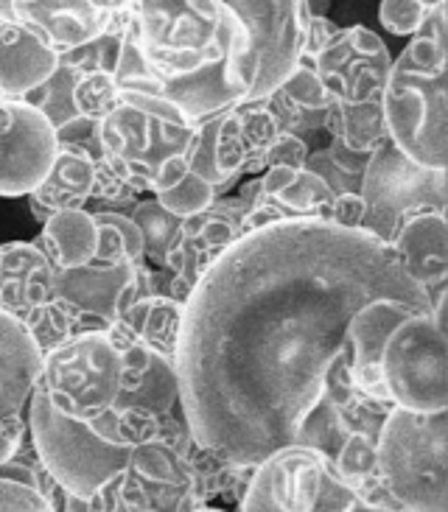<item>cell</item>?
Wrapping results in <instances>:
<instances>
[{
    "instance_id": "obj_1",
    "label": "cell",
    "mask_w": 448,
    "mask_h": 512,
    "mask_svg": "<svg viewBox=\"0 0 448 512\" xmlns=\"http://www.w3.org/2000/svg\"><path fill=\"white\" fill-rule=\"evenodd\" d=\"M381 297L432 311L390 244L367 230L278 222L238 238L182 314L180 406L196 440L244 465L297 443L350 317Z\"/></svg>"
},
{
    "instance_id": "obj_2",
    "label": "cell",
    "mask_w": 448,
    "mask_h": 512,
    "mask_svg": "<svg viewBox=\"0 0 448 512\" xmlns=\"http://www.w3.org/2000/svg\"><path fill=\"white\" fill-rule=\"evenodd\" d=\"M112 79L126 104L171 124H199L202 118L250 96L252 84L258 79V54L252 48L250 31L238 20L233 40L216 62L188 73H166L143 56L135 26L129 20Z\"/></svg>"
},
{
    "instance_id": "obj_3",
    "label": "cell",
    "mask_w": 448,
    "mask_h": 512,
    "mask_svg": "<svg viewBox=\"0 0 448 512\" xmlns=\"http://www.w3.org/2000/svg\"><path fill=\"white\" fill-rule=\"evenodd\" d=\"M381 110L387 135L406 157L426 168L448 166V42L412 37L392 59Z\"/></svg>"
},
{
    "instance_id": "obj_4",
    "label": "cell",
    "mask_w": 448,
    "mask_h": 512,
    "mask_svg": "<svg viewBox=\"0 0 448 512\" xmlns=\"http://www.w3.org/2000/svg\"><path fill=\"white\" fill-rule=\"evenodd\" d=\"M378 473L404 512L448 510V409L392 406L378 431Z\"/></svg>"
},
{
    "instance_id": "obj_5",
    "label": "cell",
    "mask_w": 448,
    "mask_h": 512,
    "mask_svg": "<svg viewBox=\"0 0 448 512\" xmlns=\"http://www.w3.org/2000/svg\"><path fill=\"white\" fill-rule=\"evenodd\" d=\"M28 437L45 471L54 476L70 496L87 501L124 471L132 445L115 443L104 417L76 420L56 412L40 387L28 401Z\"/></svg>"
},
{
    "instance_id": "obj_6",
    "label": "cell",
    "mask_w": 448,
    "mask_h": 512,
    "mask_svg": "<svg viewBox=\"0 0 448 512\" xmlns=\"http://www.w3.org/2000/svg\"><path fill=\"white\" fill-rule=\"evenodd\" d=\"M143 56L166 73H188L227 51L238 17L222 0H132Z\"/></svg>"
},
{
    "instance_id": "obj_7",
    "label": "cell",
    "mask_w": 448,
    "mask_h": 512,
    "mask_svg": "<svg viewBox=\"0 0 448 512\" xmlns=\"http://www.w3.org/2000/svg\"><path fill=\"white\" fill-rule=\"evenodd\" d=\"M244 512H356L359 499L322 451L303 443L280 445L252 471Z\"/></svg>"
},
{
    "instance_id": "obj_8",
    "label": "cell",
    "mask_w": 448,
    "mask_h": 512,
    "mask_svg": "<svg viewBox=\"0 0 448 512\" xmlns=\"http://www.w3.org/2000/svg\"><path fill=\"white\" fill-rule=\"evenodd\" d=\"M280 135L278 121L261 98H247L196 124L188 166L213 185L216 196L230 194L244 177L266 171V152Z\"/></svg>"
},
{
    "instance_id": "obj_9",
    "label": "cell",
    "mask_w": 448,
    "mask_h": 512,
    "mask_svg": "<svg viewBox=\"0 0 448 512\" xmlns=\"http://www.w3.org/2000/svg\"><path fill=\"white\" fill-rule=\"evenodd\" d=\"M124 361L107 331H84L70 336L42 356L37 387L56 412L93 420L110 412L121 395Z\"/></svg>"
},
{
    "instance_id": "obj_10",
    "label": "cell",
    "mask_w": 448,
    "mask_h": 512,
    "mask_svg": "<svg viewBox=\"0 0 448 512\" xmlns=\"http://www.w3.org/2000/svg\"><path fill=\"white\" fill-rule=\"evenodd\" d=\"M381 375L395 406L409 412L448 409L446 311L406 314L384 342Z\"/></svg>"
},
{
    "instance_id": "obj_11",
    "label": "cell",
    "mask_w": 448,
    "mask_h": 512,
    "mask_svg": "<svg viewBox=\"0 0 448 512\" xmlns=\"http://www.w3.org/2000/svg\"><path fill=\"white\" fill-rule=\"evenodd\" d=\"M359 194L367 208L362 230L390 244L409 216L426 210L446 213L448 174L446 168L420 166L387 138L370 154Z\"/></svg>"
},
{
    "instance_id": "obj_12",
    "label": "cell",
    "mask_w": 448,
    "mask_h": 512,
    "mask_svg": "<svg viewBox=\"0 0 448 512\" xmlns=\"http://www.w3.org/2000/svg\"><path fill=\"white\" fill-rule=\"evenodd\" d=\"M96 512H196L208 510L199 499L188 459L160 437L132 448L124 471L98 487L90 499Z\"/></svg>"
},
{
    "instance_id": "obj_13",
    "label": "cell",
    "mask_w": 448,
    "mask_h": 512,
    "mask_svg": "<svg viewBox=\"0 0 448 512\" xmlns=\"http://www.w3.org/2000/svg\"><path fill=\"white\" fill-rule=\"evenodd\" d=\"M98 138L104 157L121 168L143 196L152 191L154 174L168 157L191 152L196 124H171L121 98V104L98 121Z\"/></svg>"
},
{
    "instance_id": "obj_14",
    "label": "cell",
    "mask_w": 448,
    "mask_h": 512,
    "mask_svg": "<svg viewBox=\"0 0 448 512\" xmlns=\"http://www.w3.org/2000/svg\"><path fill=\"white\" fill-rule=\"evenodd\" d=\"M54 126L28 101L0 104V196H28L54 166Z\"/></svg>"
},
{
    "instance_id": "obj_15",
    "label": "cell",
    "mask_w": 448,
    "mask_h": 512,
    "mask_svg": "<svg viewBox=\"0 0 448 512\" xmlns=\"http://www.w3.org/2000/svg\"><path fill=\"white\" fill-rule=\"evenodd\" d=\"M222 3L250 31L252 48L258 54V79L247 98L272 93L300 59L303 28L297 20V0H222Z\"/></svg>"
},
{
    "instance_id": "obj_16",
    "label": "cell",
    "mask_w": 448,
    "mask_h": 512,
    "mask_svg": "<svg viewBox=\"0 0 448 512\" xmlns=\"http://www.w3.org/2000/svg\"><path fill=\"white\" fill-rule=\"evenodd\" d=\"M40 370L37 342L20 319L0 308V465L28 437V401Z\"/></svg>"
},
{
    "instance_id": "obj_17",
    "label": "cell",
    "mask_w": 448,
    "mask_h": 512,
    "mask_svg": "<svg viewBox=\"0 0 448 512\" xmlns=\"http://www.w3.org/2000/svg\"><path fill=\"white\" fill-rule=\"evenodd\" d=\"M244 213H247L244 199H238L236 194H224L216 196L208 208H202L194 216H185L168 247L163 266L194 291L210 266L244 236L241 233Z\"/></svg>"
},
{
    "instance_id": "obj_18",
    "label": "cell",
    "mask_w": 448,
    "mask_h": 512,
    "mask_svg": "<svg viewBox=\"0 0 448 512\" xmlns=\"http://www.w3.org/2000/svg\"><path fill=\"white\" fill-rule=\"evenodd\" d=\"M331 101L370 96L384 90L392 56L387 42L367 26H342L334 40L311 59Z\"/></svg>"
},
{
    "instance_id": "obj_19",
    "label": "cell",
    "mask_w": 448,
    "mask_h": 512,
    "mask_svg": "<svg viewBox=\"0 0 448 512\" xmlns=\"http://www.w3.org/2000/svg\"><path fill=\"white\" fill-rule=\"evenodd\" d=\"M334 191L314 171L292 166L266 168L261 188L244 219L241 233L261 230L278 222H331Z\"/></svg>"
},
{
    "instance_id": "obj_20",
    "label": "cell",
    "mask_w": 448,
    "mask_h": 512,
    "mask_svg": "<svg viewBox=\"0 0 448 512\" xmlns=\"http://www.w3.org/2000/svg\"><path fill=\"white\" fill-rule=\"evenodd\" d=\"M404 272L432 300V314L446 311L448 294V222L443 210L409 216L390 241Z\"/></svg>"
},
{
    "instance_id": "obj_21",
    "label": "cell",
    "mask_w": 448,
    "mask_h": 512,
    "mask_svg": "<svg viewBox=\"0 0 448 512\" xmlns=\"http://www.w3.org/2000/svg\"><path fill=\"white\" fill-rule=\"evenodd\" d=\"M412 311H420L404 300L381 297L364 303L348 322V373L350 384L373 401L392 403L384 375H381V350L392 328Z\"/></svg>"
},
{
    "instance_id": "obj_22",
    "label": "cell",
    "mask_w": 448,
    "mask_h": 512,
    "mask_svg": "<svg viewBox=\"0 0 448 512\" xmlns=\"http://www.w3.org/2000/svg\"><path fill=\"white\" fill-rule=\"evenodd\" d=\"M12 6L14 20L59 54L104 34L112 14L90 0H12Z\"/></svg>"
},
{
    "instance_id": "obj_23",
    "label": "cell",
    "mask_w": 448,
    "mask_h": 512,
    "mask_svg": "<svg viewBox=\"0 0 448 512\" xmlns=\"http://www.w3.org/2000/svg\"><path fill=\"white\" fill-rule=\"evenodd\" d=\"M135 266L90 261L76 269H56V294L73 308H79L90 331H107L118 311L121 291L129 277L135 275Z\"/></svg>"
},
{
    "instance_id": "obj_24",
    "label": "cell",
    "mask_w": 448,
    "mask_h": 512,
    "mask_svg": "<svg viewBox=\"0 0 448 512\" xmlns=\"http://www.w3.org/2000/svg\"><path fill=\"white\" fill-rule=\"evenodd\" d=\"M56 294V269L34 241L0 247V308L23 319Z\"/></svg>"
},
{
    "instance_id": "obj_25",
    "label": "cell",
    "mask_w": 448,
    "mask_h": 512,
    "mask_svg": "<svg viewBox=\"0 0 448 512\" xmlns=\"http://www.w3.org/2000/svg\"><path fill=\"white\" fill-rule=\"evenodd\" d=\"M261 101L278 121L280 132H292L300 138L322 132L325 112L331 107V96L325 84L320 82L311 59H303V56L297 59L292 73L272 93L261 96Z\"/></svg>"
},
{
    "instance_id": "obj_26",
    "label": "cell",
    "mask_w": 448,
    "mask_h": 512,
    "mask_svg": "<svg viewBox=\"0 0 448 512\" xmlns=\"http://www.w3.org/2000/svg\"><path fill=\"white\" fill-rule=\"evenodd\" d=\"M56 68L59 51L17 20H0V90L6 101H23Z\"/></svg>"
},
{
    "instance_id": "obj_27",
    "label": "cell",
    "mask_w": 448,
    "mask_h": 512,
    "mask_svg": "<svg viewBox=\"0 0 448 512\" xmlns=\"http://www.w3.org/2000/svg\"><path fill=\"white\" fill-rule=\"evenodd\" d=\"M93 174H96V160L90 154L79 146L59 143L51 171L28 194V210L37 224L42 227L56 210L87 208L93 194Z\"/></svg>"
},
{
    "instance_id": "obj_28",
    "label": "cell",
    "mask_w": 448,
    "mask_h": 512,
    "mask_svg": "<svg viewBox=\"0 0 448 512\" xmlns=\"http://www.w3.org/2000/svg\"><path fill=\"white\" fill-rule=\"evenodd\" d=\"M182 314H185V303L174 300L171 294L154 291V294H146V297L126 305L112 325H121L138 339L140 345H146L152 353L177 364Z\"/></svg>"
},
{
    "instance_id": "obj_29",
    "label": "cell",
    "mask_w": 448,
    "mask_h": 512,
    "mask_svg": "<svg viewBox=\"0 0 448 512\" xmlns=\"http://www.w3.org/2000/svg\"><path fill=\"white\" fill-rule=\"evenodd\" d=\"M331 462H334L336 476L356 493L359 510L404 512L401 504L392 499V493L381 482L376 437L353 431V434H348L342 440V445H339V451H336Z\"/></svg>"
},
{
    "instance_id": "obj_30",
    "label": "cell",
    "mask_w": 448,
    "mask_h": 512,
    "mask_svg": "<svg viewBox=\"0 0 448 512\" xmlns=\"http://www.w3.org/2000/svg\"><path fill=\"white\" fill-rule=\"evenodd\" d=\"M96 241L98 230L93 213L87 208H73L56 210L54 216L42 224V233L34 244L54 263V269H76L93 261Z\"/></svg>"
},
{
    "instance_id": "obj_31",
    "label": "cell",
    "mask_w": 448,
    "mask_h": 512,
    "mask_svg": "<svg viewBox=\"0 0 448 512\" xmlns=\"http://www.w3.org/2000/svg\"><path fill=\"white\" fill-rule=\"evenodd\" d=\"M322 132H328V138L342 140L353 152H376L378 146L390 138L387 124H384V110H381V90L370 96L331 101Z\"/></svg>"
},
{
    "instance_id": "obj_32",
    "label": "cell",
    "mask_w": 448,
    "mask_h": 512,
    "mask_svg": "<svg viewBox=\"0 0 448 512\" xmlns=\"http://www.w3.org/2000/svg\"><path fill=\"white\" fill-rule=\"evenodd\" d=\"M112 406L121 409H138L146 415L163 417L180 406V378H177V364L152 353L149 364L140 373L124 375L121 381V395Z\"/></svg>"
},
{
    "instance_id": "obj_33",
    "label": "cell",
    "mask_w": 448,
    "mask_h": 512,
    "mask_svg": "<svg viewBox=\"0 0 448 512\" xmlns=\"http://www.w3.org/2000/svg\"><path fill=\"white\" fill-rule=\"evenodd\" d=\"M149 194L180 219L194 216L216 199L213 185L202 180L194 168L188 166V154H174L157 168Z\"/></svg>"
},
{
    "instance_id": "obj_34",
    "label": "cell",
    "mask_w": 448,
    "mask_h": 512,
    "mask_svg": "<svg viewBox=\"0 0 448 512\" xmlns=\"http://www.w3.org/2000/svg\"><path fill=\"white\" fill-rule=\"evenodd\" d=\"M370 154L353 152L342 140L331 138L325 149H311L303 166L325 180V185L336 194H359L362 188L364 168Z\"/></svg>"
},
{
    "instance_id": "obj_35",
    "label": "cell",
    "mask_w": 448,
    "mask_h": 512,
    "mask_svg": "<svg viewBox=\"0 0 448 512\" xmlns=\"http://www.w3.org/2000/svg\"><path fill=\"white\" fill-rule=\"evenodd\" d=\"M20 322L26 325V331L31 333V339L37 342L42 356H45L48 350H54V347L62 345V342H68L70 336L90 331V325H87V319L79 314V308H73V305H70L68 300H62L59 294L48 297V300L37 305L34 311H28Z\"/></svg>"
},
{
    "instance_id": "obj_36",
    "label": "cell",
    "mask_w": 448,
    "mask_h": 512,
    "mask_svg": "<svg viewBox=\"0 0 448 512\" xmlns=\"http://www.w3.org/2000/svg\"><path fill=\"white\" fill-rule=\"evenodd\" d=\"M98 230L96 263H146L143 255V238L138 224L132 222L121 210H96L93 213Z\"/></svg>"
},
{
    "instance_id": "obj_37",
    "label": "cell",
    "mask_w": 448,
    "mask_h": 512,
    "mask_svg": "<svg viewBox=\"0 0 448 512\" xmlns=\"http://www.w3.org/2000/svg\"><path fill=\"white\" fill-rule=\"evenodd\" d=\"M126 216L132 222L138 224L140 238H143V255H146V263L160 269L166 263V252L171 247V241L180 230V216H174L171 210H166L157 199H143L140 196L138 202L132 208L126 210Z\"/></svg>"
},
{
    "instance_id": "obj_38",
    "label": "cell",
    "mask_w": 448,
    "mask_h": 512,
    "mask_svg": "<svg viewBox=\"0 0 448 512\" xmlns=\"http://www.w3.org/2000/svg\"><path fill=\"white\" fill-rule=\"evenodd\" d=\"M79 76H82V70L70 68V65H59V68H56L40 87H34L23 101H28L31 107H37V110L48 118V124L54 126L56 132V129L68 126L70 121L82 118V115L76 112V101H73V90H76Z\"/></svg>"
},
{
    "instance_id": "obj_39",
    "label": "cell",
    "mask_w": 448,
    "mask_h": 512,
    "mask_svg": "<svg viewBox=\"0 0 448 512\" xmlns=\"http://www.w3.org/2000/svg\"><path fill=\"white\" fill-rule=\"evenodd\" d=\"M73 101L82 118L104 121L121 104V90L112 79V73H82L73 90Z\"/></svg>"
},
{
    "instance_id": "obj_40",
    "label": "cell",
    "mask_w": 448,
    "mask_h": 512,
    "mask_svg": "<svg viewBox=\"0 0 448 512\" xmlns=\"http://www.w3.org/2000/svg\"><path fill=\"white\" fill-rule=\"evenodd\" d=\"M121 40L110 31L98 34L93 40L82 42L70 51L59 54V65H70V68L82 70V73H112L115 62H118V51H121Z\"/></svg>"
},
{
    "instance_id": "obj_41",
    "label": "cell",
    "mask_w": 448,
    "mask_h": 512,
    "mask_svg": "<svg viewBox=\"0 0 448 512\" xmlns=\"http://www.w3.org/2000/svg\"><path fill=\"white\" fill-rule=\"evenodd\" d=\"M432 12L420 0H381L378 20L395 37H412L423 23V17Z\"/></svg>"
},
{
    "instance_id": "obj_42",
    "label": "cell",
    "mask_w": 448,
    "mask_h": 512,
    "mask_svg": "<svg viewBox=\"0 0 448 512\" xmlns=\"http://www.w3.org/2000/svg\"><path fill=\"white\" fill-rule=\"evenodd\" d=\"M0 510L3 512H45L48 501L31 482L0 473Z\"/></svg>"
},
{
    "instance_id": "obj_43",
    "label": "cell",
    "mask_w": 448,
    "mask_h": 512,
    "mask_svg": "<svg viewBox=\"0 0 448 512\" xmlns=\"http://www.w3.org/2000/svg\"><path fill=\"white\" fill-rule=\"evenodd\" d=\"M308 152H311V146H308L306 138L292 135V132H280L278 138H275V143L269 146L264 163L266 168H272V166L303 168Z\"/></svg>"
},
{
    "instance_id": "obj_44",
    "label": "cell",
    "mask_w": 448,
    "mask_h": 512,
    "mask_svg": "<svg viewBox=\"0 0 448 512\" xmlns=\"http://www.w3.org/2000/svg\"><path fill=\"white\" fill-rule=\"evenodd\" d=\"M56 140L59 143H70V146H79L84 152L90 154L93 160H101V138H98V121H87V118H76L68 126L56 129Z\"/></svg>"
},
{
    "instance_id": "obj_45",
    "label": "cell",
    "mask_w": 448,
    "mask_h": 512,
    "mask_svg": "<svg viewBox=\"0 0 448 512\" xmlns=\"http://www.w3.org/2000/svg\"><path fill=\"white\" fill-rule=\"evenodd\" d=\"M339 28L342 26H336L328 14H325V17H311V20H308V26L303 28V45H300V56H303V59H314V56L320 54L328 42L334 40V34L339 31Z\"/></svg>"
},
{
    "instance_id": "obj_46",
    "label": "cell",
    "mask_w": 448,
    "mask_h": 512,
    "mask_svg": "<svg viewBox=\"0 0 448 512\" xmlns=\"http://www.w3.org/2000/svg\"><path fill=\"white\" fill-rule=\"evenodd\" d=\"M364 199L362 194H336L331 205V224L345 230H362L364 224Z\"/></svg>"
},
{
    "instance_id": "obj_47",
    "label": "cell",
    "mask_w": 448,
    "mask_h": 512,
    "mask_svg": "<svg viewBox=\"0 0 448 512\" xmlns=\"http://www.w3.org/2000/svg\"><path fill=\"white\" fill-rule=\"evenodd\" d=\"M306 3V9L311 12V17H325L328 9L334 6V0H303Z\"/></svg>"
},
{
    "instance_id": "obj_48",
    "label": "cell",
    "mask_w": 448,
    "mask_h": 512,
    "mask_svg": "<svg viewBox=\"0 0 448 512\" xmlns=\"http://www.w3.org/2000/svg\"><path fill=\"white\" fill-rule=\"evenodd\" d=\"M96 9H101V12H115V9H126L132 0H90Z\"/></svg>"
},
{
    "instance_id": "obj_49",
    "label": "cell",
    "mask_w": 448,
    "mask_h": 512,
    "mask_svg": "<svg viewBox=\"0 0 448 512\" xmlns=\"http://www.w3.org/2000/svg\"><path fill=\"white\" fill-rule=\"evenodd\" d=\"M0 20H14L12 0H0Z\"/></svg>"
},
{
    "instance_id": "obj_50",
    "label": "cell",
    "mask_w": 448,
    "mask_h": 512,
    "mask_svg": "<svg viewBox=\"0 0 448 512\" xmlns=\"http://www.w3.org/2000/svg\"><path fill=\"white\" fill-rule=\"evenodd\" d=\"M423 6H429V9H434V6H440V3H446V0H420Z\"/></svg>"
},
{
    "instance_id": "obj_51",
    "label": "cell",
    "mask_w": 448,
    "mask_h": 512,
    "mask_svg": "<svg viewBox=\"0 0 448 512\" xmlns=\"http://www.w3.org/2000/svg\"><path fill=\"white\" fill-rule=\"evenodd\" d=\"M3 101H6V96H3V90H0V104H3Z\"/></svg>"
}]
</instances>
